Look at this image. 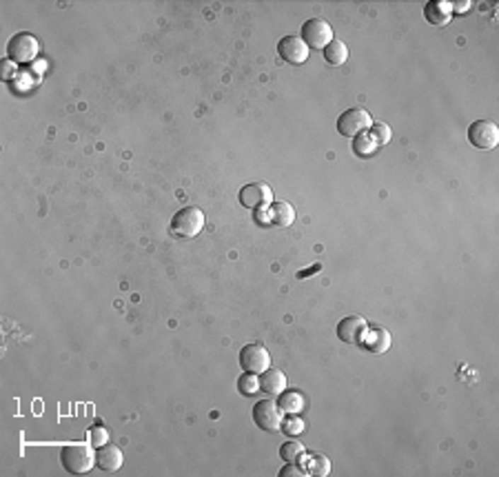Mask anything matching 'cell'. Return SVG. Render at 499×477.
Wrapping results in <instances>:
<instances>
[{
	"label": "cell",
	"instance_id": "cell-1",
	"mask_svg": "<svg viewBox=\"0 0 499 477\" xmlns=\"http://www.w3.org/2000/svg\"><path fill=\"white\" fill-rule=\"evenodd\" d=\"M60 464L71 475H85L96 464V453L89 444H69L60 451Z\"/></svg>",
	"mask_w": 499,
	"mask_h": 477
},
{
	"label": "cell",
	"instance_id": "cell-2",
	"mask_svg": "<svg viewBox=\"0 0 499 477\" xmlns=\"http://www.w3.org/2000/svg\"><path fill=\"white\" fill-rule=\"evenodd\" d=\"M202 229H205V213H202V209H197V207L180 209L171 220L173 236L185 238V240L195 238L200 231H202Z\"/></svg>",
	"mask_w": 499,
	"mask_h": 477
},
{
	"label": "cell",
	"instance_id": "cell-3",
	"mask_svg": "<svg viewBox=\"0 0 499 477\" xmlns=\"http://www.w3.org/2000/svg\"><path fill=\"white\" fill-rule=\"evenodd\" d=\"M40 52V42L33 34H27V31H21V34H16L9 45H7V54H9V60L13 64H27L31 60H36Z\"/></svg>",
	"mask_w": 499,
	"mask_h": 477
},
{
	"label": "cell",
	"instance_id": "cell-4",
	"mask_svg": "<svg viewBox=\"0 0 499 477\" xmlns=\"http://www.w3.org/2000/svg\"><path fill=\"white\" fill-rule=\"evenodd\" d=\"M251 418L253 422L260 426L262 431L266 433H275L282 429V420H285V415H282V408L275 400H260L253 410H251Z\"/></svg>",
	"mask_w": 499,
	"mask_h": 477
},
{
	"label": "cell",
	"instance_id": "cell-5",
	"mask_svg": "<svg viewBox=\"0 0 499 477\" xmlns=\"http://www.w3.org/2000/svg\"><path fill=\"white\" fill-rule=\"evenodd\" d=\"M469 140L481 151H493L499 144V127L493 120H475L469 127Z\"/></svg>",
	"mask_w": 499,
	"mask_h": 477
},
{
	"label": "cell",
	"instance_id": "cell-6",
	"mask_svg": "<svg viewBox=\"0 0 499 477\" xmlns=\"http://www.w3.org/2000/svg\"><path fill=\"white\" fill-rule=\"evenodd\" d=\"M373 125V118L371 113L366 109H360V107H353V109H346L340 120H338V131L342 136H348V138H355L362 131H366Z\"/></svg>",
	"mask_w": 499,
	"mask_h": 477
},
{
	"label": "cell",
	"instance_id": "cell-7",
	"mask_svg": "<svg viewBox=\"0 0 499 477\" xmlns=\"http://www.w3.org/2000/svg\"><path fill=\"white\" fill-rule=\"evenodd\" d=\"M302 40L311 49H324L328 42H333V29L322 18H309L302 25Z\"/></svg>",
	"mask_w": 499,
	"mask_h": 477
},
{
	"label": "cell",
	"instance_id": "cell-8",
	"mask_svg": "<svg viewBox=\"0 0 499 477\" xmlns=\"http://www.w3.org/2000/svg\"><path fill=\"white\" fill-rule=\"evenodd\" d=\"M271 364V355L262 344H246L240 351V367L246 373H262Z\"/></svg>",
	"mask_w": 499,
	"mask_h": 477
},
{
	"label": "cell",
	"instance_id": "cell-9",
	"mask_svg": "<svg viewBox=\"0 0 499 477\" xmlns=\"http://www.w3.org/2000/svg\"><path fill=\"white\" fill-rule=\"evenodd\" d=\"M273 191L266 183H248L240 189V205L246 209H264L271 205Z\"/></svg>",
	"mask_w": 499,
	"mask_h": 477
},
{
	"label": "cell",
	"instance_id": "cell-10",
	"mask_svg": "<svg viewBox=\"0 0 499 477\" xmlns=\"http://www.w3.org/2000/svg\"><path fill=\"white\" fill-rule=\"evenodd\" d=\"M277 54L285 62L304 64L309 60V47L299 36H285L277 42Z\"/></svg>",
	"mask_w": 499,
	"mask_h": 477
},
{
	"label": "cell",
	"instance_id": "cell-11",
	"mask_svg": "<svg viewBox=\"0 0 499 477\" xmlns=\"http://www.w3.org/2000/svg\"><path fill=\"white\" fill-rule=\"evenodd\" d=\"M366 331H369V322L362 316H348L340 320L338 324V338L344 344H362L366 338Z\"/></svg>",
	"mask_w": 499,
	"mask_h": 477
},
{
	"label": "cell",
	"instance_id": "cell-12",
	"mask_svg": "<svg viewBox=\"0 0 499 477\" xmlns=\"http://www.w3.org/2000/svg\"><path fill=\"white\" fill-rule=\"evenodd\" d=\"M262 224H275V226H289L295 220V209L289 202H275L264 207L262 213L258 216Z\"/></svg>",
	"mask_w": 499,
	"mask_h": 477
},
{
	"label": "cell",
	"instance_id": "cell-13",
	"mask_svg": "<svg viewBox=\"0 0 499 477\" xmlns=\"http://www.w3.org/2000/svg\"><path fill=\"white\" fill-rule=\"evenodd\" d=\"M424 18L435 27L448 25L453 18V3H448V0H430L424 7Z\"/></svg>",
	"mask_w": 499,
	"mask_h": 477
},
{
	"label": "cell",
	"instance_id": "cell-14",
	"mask_svg": "<svg viewBox=\"0 0 499 477\" xmlns=\"http://www.w3.org/2000/svg\"><path fill=\"white\" fill-rule=\"evenodd\" d=\"M362 344H364L369 353L379 355V353H386L391 349L393 338H391V333L386 331L384 326H373V328L369 326V331H366V338H364Z\"/></svg>",
	"mask_w": 499,
	"mask_h": 477
},
{
	"label": "cell",
	"instance_id": "cell-15",
	"mask_svg": "<svg viewBox=\"0 0 499 477\" xmlns=\"http://www.w3.org/2000/svg\"><path fill=\"white\" fill-rule=\"evenodd\" d=\"M122 462H125V455L118 447H113V444H105V447H100V451L96 453V464L103 471L115 473L122 469Z\"/></svg>",
	"mask_w": 499,
	"mask_h": 477
},
{
	"label": "cell",
	"instance_id": "cell-16",
	"mask_svg": "<svg viewBox=\"0 0 499 477\" xmlns=\"http://www.w3.org/2000/svg\"><path fill=\"white\" fill-rule=\"evenodd\" d=\"M287 375L282 373L280 369H266L262 371V377H260V389L266 393V396H282V393L287 391Z\"/></svg>",
	"mask_w": 499,
	"mask_h": 477
},
{
	"label": "cell",
	"instance_id": "cell-17",
	"mask_svg": "<svg viewBox=\"0 0 499 477\" xmlns=\"http://www.w3.org/2000/svg\"><path fill=\"white\" fill-rule=\"evenodd\" d=\"M324 60L333 67H342V64L348 60V47L342 40H333L324 47Z\"/></svg>",
	"mask_w": 499,
	"mask_h": 477
},
{
	"label": "cell",
	"instance_id": "cell-18",
	"mask_svg": "<svg viewBox=\"0 0 499 477\" xmlns=\"http://www.w3.org/2000/svg\"><path fill=\"white\" fill-rule=\"evenodd\" d=\"M280 408H282V413H289V415H295L299 413V410L304 408V398L299 396L297 391H285L280 396Z\"/></svg>",
	"mask_w": 499,
	"mask_h": 477
},
{
	"label": "cell",
	"instance_id": "cell-19",
	"mask_svg": "<svg viewBox=\"0 0 499 477\" xmlns=\"http://www.w3.org/2000/svg\"><path fill=\"white\" fill-rule=\"evenodd\" d=\"M280 455H282V459H285V462H289V464H297L299 459H302V457L306 455V449H304V444H299L297 439H289V442L282 444Z\"/></svg>",
	"mask_w": 499,
	"mask_h": 477
},
{
	"label": "cell",
	"instance_id": "cell-20",
	"mask_svg": "<svg viewBox=\"0 0 499 477\" xmlns=\"http://www.w3.org/2000/svg\"><path fill=\"white\" fill-rule=\"evenodd\" d=\"M353 151L357 154V156H373L375 151H377V142H375V138L371 136V134H357L355 136V140H353Z\"/></svg>",
	"mask_w": 499,
	"mask_h": 477
},
{
	"label": "cell",
	"instance_id": "cell-21",
	"mask_svg": "<svg viewBox=\"0 0 499 477\" xmlns=\"http://www.w3.org/2000/svg\"><path fill=\"white\" fill-rule=\"evenodd\" d=\"M238 391L242 393L244 398L256 396V393L260 391V377H258V373H246L244 371V375L238 380Z\"/></svg>",
	"mask_w": 499,
	"mask_h": 477
},
{
	"label": "cell",
	"instance_id": "cell-22",
	"mask_svg": "<svg viewBox=\"0 0 499 477\" xmlns=\"http://www.w3.org/2000/svg\"><path fill=\"white\" fill-rule=\"evenodd\" d=\"M304 429H306V426H304V420H302V418H297V413L282 420V431H285L287 435H302V433H304Z\"/></svg>",
	"mask_w": 499,
	"mask_h": 477
},
{
	"label": "cell",
	"instance_id": "cell-23",
	"mask_svg": "<svg viewBox=\"0 0 499 477\" xmlns=\"http://www.w3.org/2000/svg\"><path fill=\"white\" fill-rule=\"evenodd\" d=\"M371 136L375 138L377 146L379 144H389L391 142V136H393V131L386 122H373L371 125Z\"/></svg>",
	"mask_w": 499,
	"mask_h": 477
},
{
	"label": "cell",
	"instance_id": "cell-24",
	"mask_svg": "<svg viewBox=\"0 0 499 477\" xmlns=\"http://www.w3.org/2000/svg\"><path fill=\"white\" fill-rule=\"evenodd\" d=\"M309 471L313 473V475H328L331 473V462H328V457H324V455H313L311 457V466H309Z\"/></svg>",
	"mask_w": 499,
	"mask_h": 477
},
{
	"label": "cell",
	"instance_id": "cell-25",
	"mask_svg": "<svg viewBox=\"0 0 499 477\" xmlns=\"http://www.w3.org/2000/svg\"><path fill=\"white\" fill-rule=\"evenodd\" d=\"M89 442L93 444V447H105V444L109 442V431L105 429V426H91L89 429Z\"/></svg>",
	"mask_w": 499,
	"mask_h": 477
},
{
	"label": "cell",
	"instance_id": "cell-26",
	"mask_svg": "<svg viewBox=\"0 0 499 477\" xmlns=\"http://www.w3.org/2000/svg\"><path fill=\"white\" fill-rule=\"evenodd\" d=\"M280 477H304V471L299 469V466H295V464L287 462V466L280 471Z\"/></svg>",
	"mask_w": 499,
	"mask_h": 477
},
{
	"label": "cell",
	"instance_id": "cell-27",
	"mask_svg": "<svg viewBox=\"0 0 499 477\" xmlns=\"http://www.w3.org/2000/svg\"><path fill=\"white\" fill-rule=\"evenodd\" d=\"M320 269H322V265H313V267H311V269H306V271H299V273H297V280H304V277H311L313 273H318Z\"/></svg>",
	"mask_w": 499,
	"mask_h": 477
},
{
	"label": "cell",
	"instance_id": "cell-28",
	"mask_svg": "<svg viewBox=\"0 0 499 477\" xmlns=\"http://www.w3.org/2000/svg\"><path fill=\"white\" fill-rule=\"evenodd\" d=\"M469 7H471V3H459V5H453V13H455V11H469Z\"/></svg>",
	"mask_w": 499,
	"mask_h": 477
}]
</instances>
